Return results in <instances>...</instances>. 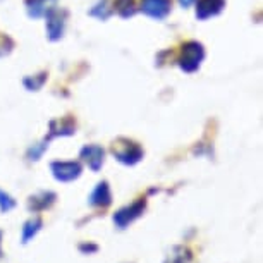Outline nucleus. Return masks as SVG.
Instances as JSON below:
<instances>
[{
    "label": "nucleus",
    "instance_id": "f257e3e1",
    "mask_svg": "<svg viewBox=\"0 0 263 263\" xmlns=\"http://www.w3.org/2000/svg\"><path fill=\"white\" fill-rule=\"evenodd\" d=\"M112 155L124 165H136L143 158V148L135 141H129L126 138H119L112 145Z\"/></svg>",
    "mask_w": 263,
    "mask_h": 263
},
{
    "label": "nucleus",
    "instance_id": "f03ea898",
    "mask_svg": "<svg viewBox=\"0 0 263 263\" xmlns=\"http://www.w3.org/2000/svg\"><path fill=\"white\" fill-rule=\"evenodd\" d=\"M145 210H146V200L145 198H140V200H136L135 203H131V205L119 208V210L114 213V224L121 231L126 229V227L131 226L135 220H138V218L145 213Z\"/></svg>",
    "mask_w": 263,
    "mask_h": 263
},
{
    "label": "nucleus",
    "instance_id": "7ed1b4c3",
    "mask_svg": "<svg viewBox=\"0 0 263 263\" xmlns=\"http://www.w3.org/2000/svg\"><path fill=\"white\" fill-rule=\"evenodd\" d=\"M203 55H205V52H203V47L200 43H196V42L186 43V45L182 47V53L179 59L181 69H184L186 72L196 71L198 66H200V62L203 61Z\"/></svg>",
    "mask_w": 263,
    "mask_h": 263
},
{
    "label": "nucleus",
    "instance_id": "20e7f679",
    "mask_svg": "<svg viewBox=\"0 0 263 263\" xmlns=\"http://www.w3.org/2000/svg\"><path fill=\"white\" fill-rule=\"evenodd\" d=\"M50 171L53 174L57 181L61 182H71L74 179H78L83 172V167L79 162H52L50 163Z\"/></svg>",
    "mask_w": 263,
    "mask_h": 263
},
{
    "label": "nucleus",
    "instance_id": "39448f33",
    "mask_svg": "<svg viewBox=\"0 0 263 263\" xmlns=\"http://www.w3.org/2000/svg\"><path fill=\"white\" fill-rule=\"evenodd\" d=\"M79 157L93 172H98L102 168L103 162H105V150L98 145H86L84 148H81Z\"/></svg>",
    "mask_w": 263,
    "mask_h": 263
},
{
    "label": "nucleus",
    "instance_id": "423d86ee",
    "mask_svg": "<svg viewBox=\"0 0 263 263\" xmlns=\"http://www.w3.org/2000/svg\"><path fill=\"white\" fill-rule=\"evenodd\" d=\"M88 205L93 208H107L112 205V193L107 181L98 182L95 186V190L88 196Z\"/></svg>",
    "mask_w": 263,
    "mask_h": 263
},
{
    "label": "nucleus",
    "instance_id": "0eeeda50",
    "mask_svg": "<svg viewBox=\"0 0 263 263\" xmlns=\"http://www.w3.org/2000/svg\"><path fill=\"white\" fill-rule=\"evenodd\" d=\"M57 200V195L52 191H40L36 195L29 196L28 198V208L29 212L33 213H38V212H43V210H48L53 203Z\"/></svg>",
    "mask_w": 263,
    "mask_h": 263
},
{
    "label": "nucleus",
    "instance_id": "6e6552de",
    "mask_svg": "<svg viewBox=\"0 0 263 263\" xmlns=\"http://www.w3.org/2000/svg\"><path fill=\"white\" fill-rule=\"evenodd\" d=\"M171 0H141V11L150 17L163 19L171 12Z\"/></svg>",
    "mask_w": 263,
    "mask_h": 263
},
{
    "label": "nucleus",
    "instance_id": "1a4fd4ad",
    "mask_svg": "<svg viewBox=\"0 0 263 263\" xmlns=\"http://www.w3.org/2000/svg\"><path fill=\"white\" fill-rule=\"evenodd\" d=\"M193 251L184 245H174L165 255L163 263H193Z\"/></svg>",
    "mask_w": 263,
    "mask_h": 263
},
{
    "label": "nucleus",
    "instance_id": "9d476101",
    "mask_svg": "<svg viewBox=\"0 0 263 263\" xmlns=\"http://www.w3.org/2000/svg\"><path fill=\"white\" fill-rule=\"evenodd\" d=\"M226 7V0H200L196 7V16L200 19H208L217 16Z\"/></svg>",
    "mask_w": 263,
    "mask_h": 263
},
{
    "label": "nucleus",
    "instance_id": "9b49d317",
    "mask_svg": "<svg viewBox=\"0 0 263 263\" xmlns=\"http://www.w3.org/2000/svg\"><path fill=\"white\" fill-rule=\"evenodd\" d=\"M47 28L52 40L61 38L64 31V14L55 11V9H50L47 14Z\"/></svg>",
    "mask_w": 263,
    "mask_h": 263
},
{
    "label": "nucleus",
    "instance_id": "f8f14e48",
    "mask_svg": "<svg viewBox=\"0 0 263 263\" xmlns=\"http://www.w3.org/2000/svg\"><path fill=\"white\" fill-rule=\"evenodd\" d=\"M42 227H43V220L40 215H34L31 218H28V220L24 222L23 231H21V242L23 245H28L33 237H36L38 232L42 231Z\"/></svg>",
    "mask_w": 263,
    "mask_h": 263
},
{
    "label": "nucleus",
    "instance_id": "ddd939ff",
    "mask_svg": "<svg viewBox=\"0 0 263 263\" xmlns=\"http://www.w3.org/2000/svg\"><path fill=\"white\" fill-rule=\"evenodd\" d=\"M52 0H28V11L31 16L34 17H38V16H42L43 12L47 11V6L50 4Z\"/></svg>",
    "mask_w": 263,
    "mask_h": 263
},
{
    "label": "nucleus",
    "instance_id": "4468645a",
    "mask_svg": "<svg viewBox=\"0 0 263 263\" xmlns=\"http://www.w3.org/2000/svg\"><path fill=\"white\" fill-rule=\"evenodd\" d=\"M116 9L122 17L135 14V0H116Z\"/></svg>",
    "mask_w": 263,
    "mask_h": 263
},
{
    "label": "nucleus",
    "instance_id": "2eb2a0df",
    "mask_svg": "<svg viewBox=\"0 0 263 263\" xmlns=\"http://www.w3.org/2000/svg\"><path fill=\"white\" fill-rule=\"evenodd\" d=\"M14 206H16V200H14L12 196H9L6 191L0 190V212L7 213V212H11Z\"/></svg>",
    "mask_w": 263,
    "mask_h": 263
},
{
    "label": "nucleus",
    "instance_id": "dca6fc26",
    "mask_svg": "<svg viewBox=\"0 0 263 263\" xmlns=\"http://www.w3.org/2000/svg\"><path fill=\"white\" fill-rule=\"evenodd\" d=\"M74 133V126L72 124H69V122H66V124H61L59 127H55L53 124H50V138H53V136H64V135H72ZM48 138V140H50Z\"/></svg>",
    "mask_w": 263,
    "mask_h": 263
},
{
    "label": "nucleus",
    "instance_id": "f3484780",
    "mask_svg": "<svg viewBox=\"0 0 263 263\" xmlns=\"http://www.w3.org/2000/svg\"><path fill=\"white\" fill-rule=\"evenodd\" d=\"M98 250H100V246L91 241H83L78 245V251L81 255H95V253H98Z\"/></svg>",
    "mask_w": 263,
    "mask_h": 263
},
{
    "label": "nucleus",
    "instance_id": "a211bd4d",
    "mask_svg": "<svg viewBox=\"0 0 263 263\" xmlns=\"http://www.w3.org/2000/svg\"><path fill=\"white\" fill-rule=\"evenodd\" d=\"M47 143L48 140H45L43 143H40V145H33V148H29V152H28V158L29 160H40V157L43 155V152L47 150Z\"/></svg>",
    "mask_w": 263,
    "mask_h": 263
},
{
    "label": "nucleus",
    "instance_id": "6ab92c4d",
    "mask_svg": "<svg viewBox=\"0 0 263 263\" xmlns=\"http://www.w3.org/2000/svg\"><path fill=\"white\" fill-rule=\"evenodd\" d=\"M181 2V6H184V7H187V6H191L193 2H195V0H179Z\"/></svg>",
    "mask_w": 263,
    "mask_h": 263
},
{
    "label": "nucleus",
    "instance_id": "aec40b11",
    "mask_svg": "<svg viewBox=\"0 0 263 263\" xmlns=\"http://www.w3.org/2000/svg\"><path fill=\"white\" fill-rule=\"evenodd\" d=\"M2 231H0V255H2Z\"/></svg>",
    "mask_w": 263,
    "mask_h": 263
}]
</instances>
